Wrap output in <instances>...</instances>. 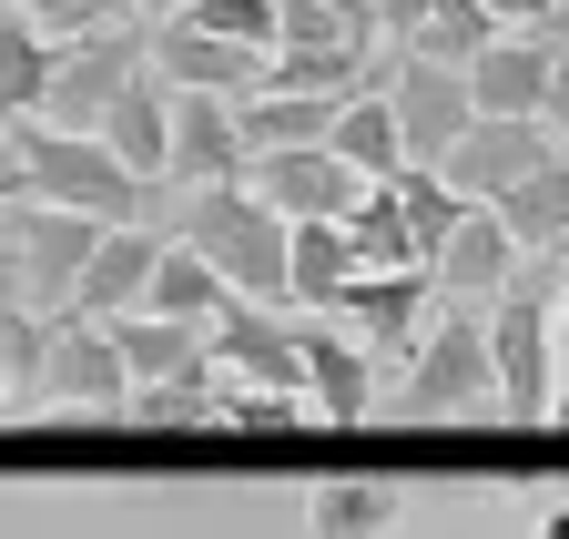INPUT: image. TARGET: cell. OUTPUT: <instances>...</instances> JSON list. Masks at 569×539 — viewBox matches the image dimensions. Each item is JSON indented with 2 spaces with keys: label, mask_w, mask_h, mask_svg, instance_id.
<instances>
[{
  "label": "cell",
  "mask_w": 569,
  "mask_h": 539,
  "mask_svg": "<svg viewBox=\"0 0 569 539\" xmlns=\"http://www.w3.org/2000/svg\"><path fill=\"white\" fill-rule=\"evenodd\" d=\"M397 408L407 418H488L498 408V377H488V326L468 306H438L417 336V357L397 377Z\"/></svg>",
  "instance_id": "cell-3"
},
{
  "label": "cell",
  "mask_w": 569,
  "mask_h": 539,
  "mask_svg": "<svg viewBox=\"0 0 569 539\" xmlns=\"http://www.w3.org/2000/svg\"><path fill=\"white\" fill-rule=\"evenodd\" d=\"M326 316H346V336H356L367 357H417L427 316H438V286H427L417 264H407V276H367V264H356Z\"/></svg>",
  "instance_id": "cell-11"
},
{
  "label": "cell",
  "mask_w": 569,
  "mask_h": 539,
  "mask_svg": "<svg viewBox=\"0 0 569 539\" xmlns=\"http://www.w3.org/2000/svg\"><path fill=\"white\" fill-rule=\"evenodd\" d=\"M559 11H569V0H559Z\"/></svg>",
  "instance_id": "cell-39"
},
{
  "label": "cell",
  "mask_w": 569,
  "mask_h": 539,
  "mask_svg": "<svg viewBox=\"0 0 569 539\" xmlns=\"http://www.w3.org/2000/svg\"><path fill=\"white\" fill-rule=\"evenodd\" d=\"M478 11H488V31H549V41H559V21H569L559 0H478Z\"/></svg>",
  "instance_id": "cell-33"
},
{
  "label": "cell",
  "mask_w": 569,
  "mask_h": 539,
  "mask_svg": "<svg viewBox=\"0 0 569 539\" xmlns=\"http://www.w3.org/2000/svg\"><path fill=\"white\" fill-rule=\"evenodd\" d=\"M0 204H51V214H82V224H142L153 193H142L92 132L0 122Z\"/></svg>",
  "instance_id": "cell-1"
},
{
  "label": "cell",
  "mask_w": 569,
  "mask_h": 539,
  "mask_svg": "<svg viewBox=\"0 0 569 539\" xmlns=\"http://www.w3.org/2000/svg\"><path fill=\"white\" fill-rule=\"evenodd\" d=\"M549 163V132L539 122H468L458 143H448V163H438V183L458 193V204H498L509 183H529Z\"/></svg>",
  "instance_id": "cell-13"
},
{
  "label": "cell",
  "mask_w": 569,
  "mask_h": 539,
  "mask_svg": "<svg viewBox=\"0 0 569 539\" xmlns=\"http://www.w3.org/2000/svg\"><path fill=\"white\" fill-rule=\"evenodd\" d=\"M173 244H193L213 276H224V296H244V306H284V224L254 204L244 183H203V193H183Z\"/></svg>",
  "instance_id": "cell-2"
},
{
  "label": "cell",
  "mask_w": 569,
  "mask_h": 539,
  "mask_svg": "<svg viewBox=\"0 0 569 539\" xmlns=\"http://www.w3.org/2000/svg\"><path fill=\"white\" fill-rule=\"evenodd\" d=\"M163 183H244V132L224 92H163Z\"/></svg>",
  "instance_id": "cell-10"
},
{
  "label": "cell",
  "mask_w": 569,
  "mask_h": 539,
  "mask_svg": "<svg viewBox=\"0 0 569 539\" xmlns=\"http://www.w3.org/2000/svg\"><path fill=\"white\" fill-rule=\"evenodd\" d=\"M356 276V244L346 224H284V306H336V286Z\"/></svg>",
  "instance_id": "cell-24"
},
{
  "label": "cell",
  "mask_w": 569,
  "mask_h": 539,
  "mask_svg": "<svg viewBox=\"0 0 569 539\" xmlns=\"http://www.w3.org/2000/svg\"><path fill=\"white\" fill-rule=\"evenodd\" d=\"M427 286H438V306H498L519 286V244H509V224H498L488 204H468L458 224H448V244L427 254Z\"/></svg>",
  "instance_id": "cell-12"
},
{
  "label": "cell",
  "mask_w": 569,
  "mask_h": 539,
  "mask_svg": "<svg viewBox=\"0 0 569 539\" xmlns=\"http://www.w3.org/2000/svg\"><path fill=\"white\" fill-rule=\"evenodd\" d=\"M11 11L41 31V41H92V31H122L132 0H11Z\"/></svg>",
  "instance_id": "cell-32"
},
{
  "label": "cell",
  "mask_w": 569,
  "mask_h": 539,
  "mask_svg": "<svg viewBox=\"0 0 569 539\" xmlns=\"http://www.w3.org/2000/svg\"><path fill=\"white\" fill-rule=\"evenodd\" d=\"M132 72H142V21L92 31V41H51V82H41V112H31V122H51V132H92Z\"/></svg>",
  "instance_id": "cell-6"
},
{
  "label": "cell",
  "mask_w": 569,
  "mask_h": 539,
  "mask_svg": "<svg viewBox=\"0 0 569 539\" xmlns=\"http://www.w3.org/2000/svg\"><path fill=\"white\" fill-rule=\"evenodd\" d=\"M326 153H336L356 183H387V173H407V153H397V122H387V92H377V82L336 102V122H326Z\"/></svg>",
  "instance_id": "cell-22"
},
{
  "label": "cell",
  "mask_w": 569,
  "mask_h": 539,
  "mask_svg": "<svg viewBox=\"0 0 569 539\" xmlns=\"http://www.w3.org/2000/svg\"><path fill=\"white\" fill-rule=\"evenodd\" d=\"M153 254H163V234H142V224H102V244H92V264H82V286H71L61 316H82V326L132 316V306H142V276H153Z\"/></svg>",
  "instance_id": "cell-17"
},
{
  "label": "cell",
  "mask_w": 569,
  "mask_h": 539,
  "mask_svg": "<svg viewBox=\"0 0 569 539\" xmlns=\"http://www.w3.org/2000/svg\"><path fill=\"white\" fill-rule=\"evenodd\" d=\"M122 397H132V377H122V357H112V336L82 326V316H61L51 347H41L31 408H51V418H122Z\"/></svg>",
  "instance_id": "cell-7"
},
{
  "label": "cell",
  "mask_w": 569,
  "mask_h": 539,
  "mask_svg": "<svg viewBox=\"0 0 569 539\" xmlns=\"http://www.w3.org/2000/svg\"><path fill=\"white\" fill-rule=\"evenodd\" d=\"M377 92H387V122H397V153H407V163H427V173H438V163H448V143L478 122L468 72H438V61H407V51H387V61H377Z\"/></svg>",
  "instance_id": "cell-5"
},
{
  "label": "cell",
  "mask_w": 569,
  "mask_h": 539,
  "mask_svg": "<svg viewBox=\"0 0 569 539\" xmlns=\"http://www.w3.org/2000/svg\"><path fill=\"white\" fill-rule=\"evenodd\" d=\"M41 347H51V316L0 306V408H31V387H41Z\"/></svg>",
  "instance_id": "cell-30"
},
{
  "label": "cell",
  "mask_w": 569,
  "mask_h": 539,
  "mask_svg": "<svg viewBox=\"0 0 569 539\" xmlns=\"http://www.w3.org/2000/svg\"><path fill=\"white\" fill-rule=\"evenodd\" d=\"M102 336H112V357H122V377L132 387H163V377H183V367H203V336L193 326H163V316H102Z\"/></svg>",
  "instance_id": "cell-23"
},
{
  "label": "cell",
  "mask_w": 569,
  "mask_h": 539,
  "mask_svg": "<svg viewBox=\"0 0 569 539\" xmlns=\"http://www.w3.org/2000/svg\"><path fill=\"white\" fill-rule=\"evenodd\" d=\"M122 418H132V428H213V367H183V377H163V387H132Z\"/></svg>",
  "instance_id": "cell-27"
},
{
  "label": "cell",
  "mask_w": 569,
  "mask_h": 539,
  "mask_svg": "<svg viewBox=\"0 0 569 539\" xmlns=\"http://www.w3.org/2000/svg\"><path fill=\"white\" fill-rule=\"evenodd\" d=\"M539 132H549V153L569 163V41H559V72H549V102H539Z\"/></svg>",
  "instance_id": "cell-34"
},
{
  "label": "cell",
  "mask_w": 569,
  "mask_h": 539,
  "mask_svg": "<svg viewBox=\"0 0 569 539\" xmlns=\"http://www.w3.org/2000/svg\"><path fill=\"white\" fill-rule=\"evenodd\" d=\"M488 377H498V418H549L559 397V326H549V286H509L488 316Z\"/></svg>",
  "instance_id": "cell-4"
},
{
  "label": "cell",
  "mask_w": 569,
  "mask_h": 539,
  "mask_svg": "<svg viewBox=\"0 0 569 539\" xmlns=\"http://www.w3.org/2000/svg\"><path fill=\"white\" fill-rule=\"evenodd\" d=\"M132 11H142V31H153V21H173V11H183V0H132Z\"/></svg>",
  "instance_id": "cell-37"
},
{
  "label": "cell",
  "mask_w": 569,
  "mask_h": 539,
  "mask_svg": "<svg viewBox=\"0 0 569 539\" xmlns=\"http://www.w3.org/2000/svg\"><path fill=\"white\" fill-rule=\"evenodd\" d=\"M213 428H244V438H296V428H316V418H306V397H274V387H224V377H213Z\"/></svg>",
  "instance_id": "cell-28"
},
{
  "label": "cell",
  "mask_w": 569,
  "mask_h": 539,
  "mask_svg": "<svg viewBox=\"0 0 569 539\" xmlns=\"http://www.w3.org/2000/svg\"><path fill=\"white\" fill-rule=\"evenodd\" d=\"M488 214L509 224V244H519V254H569V163L549 153L529 183H509V193H498Z\"/></svg>",
  "instance_id": "cell-21"
},
{
  "label": "cell",
  "mask_w": 569,
  "mask_h": 539,
  "mask_svg": "<svg viewBox=\"0 0 569 539\" xmlns=\"http://www.w3.org/2000/svg\"><path fill=\"white\" fill-rule=\"evenodd\" d=\"M367 21H377V41H387V51H407V31L427 21V0H367Z\"/></svg>",
  "instance_id": "cell-35"
},
{
  "label": "cell",
  "mask_w": 569,
  "mask_h": 539,
  "mask_svg": "<svg viewBox=\"0 0 569 539\" xmlns=\"http://www.w3.org/2000/svg\"><path fill=\"white\" fill-rule=\"evenodd\" d=\"M296 367H306V418L356 428V418L377 408V357L356 347L346 326H306V336H296Z\"/></svg>",
  "instance_id": "cell-16"
},
{
  "label": "cell",
  "mask_w": 569,
  "mask_h": 539,
  "mask_svg": "<svg viewBox=\"0 0 569 539\" xmlns=\"http://www.w3.org/2000/svg\"><path fill=\"white\" fill-rule=\"evenodd\" d=\"M407 489L397 479H316L306 489V529L316 539H397Z\"/></svg>",
  "instance_id": "cell-19"
},
{
  "label": "cell",
  "mask_w": 569,
  "mask_h": 539,
  "mask_svg": "<svg viewBox=\"0 0 569 539\" xmlns=\"http://www.w3.org/2000/svg\"><path fill=\"white\" fill-rule=\"evenodd\" d=\"M203 367L224 377V387H274V397H306V367H296V326L224 296V316L203 326Z\"/></svg>",
  "instance_id": "cell-9"
},
{
  "label": "cell",
  "mask_w": 569,
  "mask_h": 539,
  "mask_svg": "<svg viewBox=\"0 0 569 539\" xmlns=\"http://www.w3.org/2000/svg\"><path fill=\"white\" fill-rule=\"evenodd\" d=\"M387 193H397V214H407V234H417V254H438V244H448V224L468 214V204H458V193H448L438 173H427V163H407V173H387Z\"/></svg>",
  "instance_id": "cell-29"
},
{
  "label": "cell",
  "mask_w": 569,
  "mask_h": 539,
  "mask_svg": "<svg viewBox=\"0 0 569 539\" xmlns=\"http://www.w3.org/2000/svg\"><path fill=\"white\" fill-rule=\"evenodd\" d=\"M549 72H559V41H549V31H498V41L468 61V102H478V122H539Z\"/></svg>",
  "instance_id": "cell-14"
},
{
  "label": "cell",
  "mask_w": 569,
  "mask_h": 539,
  "mask_svg": "<svg viewBox=\"0 0 569 539\" xmlns=\"http://www.w3.org/2000/svg\"><path fill=\"white\" fill-rule=\"evenodd\" d=\"M244 193L274 224H346L356 204H367V183H356L326 143H306V153H244Z\"/></svg>",
  "instance_id": "cell-8"
},
{
  "label": "cell",
  "mask_w": 569,
  "mask_h": 539,
  "mask_svg": "<svg viewBox=\"0 0 569 539\" xmlns=\"http://www.w3.org/2000/svg\"><path fill=\"white\" fill-rule=\"evenodd\" d=\"M498 31H488V11L478 0H427V21L407 31V61H438V72H468V61L488 51Z\"/></svg>",
  "instance_id": "cell-26"
},
{
  "label": "cell",
  "mask_w": 569,
  "mask_h": 539,
  "mask_svg": "<svg viewBox=\"0 0 569 539\" xmlns=\"http://www.w3.org/2000/svg\"><path fill=\"white\" fill-rule=\"evenodd\" d=\"M142 316H163V326H193V336H203L213 316H224V276H213L193 244H173V234H163L153 276H142Z\"/></svg>",
  "instance_id": "cell-20"
},
{
  "label": "cell",
  "mask_w": 569,
  "mask_h": 539,
  "mask_svg": "<svg viewBox=\"0 0 569 539\" xmlns=\"http://www.w3.org/2000/svg\"><path fill=\"white\" fill-rule=\"evenodd\" d=\"M92 143H102L142 193H163V82H153V72H132V82L112 92V112L92 122Z\"/></svg>",
  "instance_id": "cell-18"
},
{
  "label": "cell",
  "mask_w": 569,
  "mask_h": 539,
  "mask_svg": "<svg viewBox=\"0 0 569 539\" xmlns=\"http://www.w3.org/2000/svg\"><path fill=\"white\" fill-rule=\"evenodd\" d=\"M142 72H153L163 92H224V102H244L264 82V51H234V41H203L183 21H153V31H142Z\"/></svg>",
  "instance_id": "cell-15"
},
{
  "label": "cell",
  "mask_w": 569,
  "mask_h": 539,
  "mask_svg": "<svg viewBox=\"0 0 569 539\" xmlns=\"http://www.w3.org/2000/svg\"><path fill=\"white\" fill-rule=\"evenodd\" d=\"M41 82H51V41L0 0V122H31L41 112Z\"/></svg>",
  "instance_id": "cell-25"
},
{
  "label": "cell",
  "mask_w": 569,
  "mask_h": 539,
  "mask_svg": "<svg viewBox=\"0 0 569 539\" xmlns=\"http://www.w3.org/2000/svg\"><path fill=\"white\" fill-rule=\"evenodd\" d=\"M173 21L203 41H234V51H274V0H183Z\"/></svg>",
  "instance_id": "cell-31"
},
{
  "label": "cell",
  "mask_w": 569,
  "mask_h": 539,
  "mask_svg": "<svg viewBox=\"0 0 569 539\" xmlns=\"http://www.w3.org/2000/svg\"><path fill=\"white\" fill-rule=\"evenodd\" d=\"M549 418H559V428H569V387H559V397H549Z\"/></svg>",
  "instance_id": "cell-38"
},
{
  "label": "cell",
  "mask_w": 569,
  "mask_h": 539,
  "mask_svg": "<svg viewBox=\"0 0 569 539\" xmlns=\"http://www.w3.org/2000/svg\"><path fill=\"white\" fill-rule=\"evenodd\" d=\"M529 539H569V499H549V509L529 519Z\"/></svg>",
  "instance_id": "cell-36"
}]
</instances>
